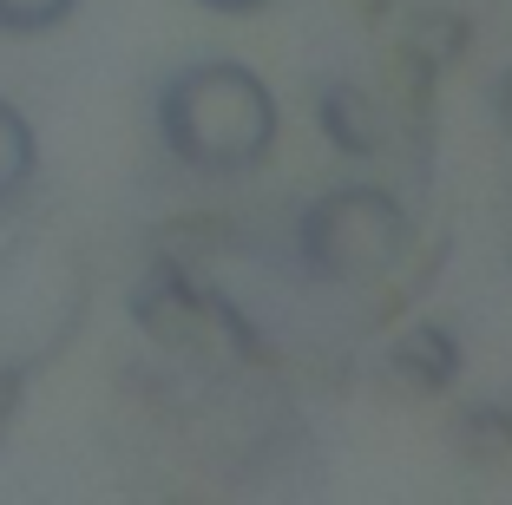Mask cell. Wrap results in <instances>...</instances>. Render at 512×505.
<instances>
[{"instance_id": "cell-3", "label": "cell", "mask_w": 512, "mask_h": 505, "mask_svg": "<svg viewBox=\"0 0 512 505\" xmlns=\"http://www.w3.org/2000/svg\"><path fill=\"white\" fill-rule=\"evenodd\" d=\"M414 243V217L381 184H335L296 217V263L329 289L381 283Z\"/></svg>"}, {"instance_id": "cell-1", "label": "cell", "mask_w": 512, "mask_h": 505, "mask_svg": "<svg viewBox=\"0 0 512 505\" xmlns=\"http://www.w3.org/2000/svg\"><path fill=\"white\" fill-rule=\"evenodd\" d=\"M283 112L243 60H191L158 86V138L197 178H243L276 151Z\"/></svg>"}, {"instance_id": "cell-2", "label": "cell", "mask_w": 512, "mask_h": 505, "mask_svg": "<svg viewBox=\"0 0 512 505\" xmlns=\"http://www.w3.org/2000/svg\"><path fill=\"white\" fill-rule=\"evenodd\" d=\"M86 322V263L60 237H14L0 250V374H33Z\"/></svg>"}, {"instance_id": "cell-4", "label": "cell", "mask_w": 512, "mask_h": 505, "mask_svg": "<svg viewBox=\"0 0 512 505\" xmlns=\"http://www.w3.org/2000/svg\"><path fill=\"white\" fill-rule=\"evenodd\" d=\"M40 178V132L14 99H0V210L20 204Z\"/></svg>"}, {"instance_id": "cell-5", "label": "cell", "mask_w": 512, "mask_h": 505, "mask_svg": "<svg viewBox=\"0 0 512 505\" xmlns=\"http://www.w3.org/2000/svg\"><path fill=\"white\" fill-rule=\"evenodd\" d=\"M79 0H0V33L33 40V33H53L60 20H73Z\"/></svg>"}, {"instance_id": "cell-6", "label": "cell", "mask_w": 512, "mask_h": 505, "mask_svg": "<svg viewBox=\"0 0 512 505\" xmlns=\"http://www.w3.org/2000/svg\"><path fill=\"white\" fill-rule=\"evenodd\" d=\"M197 7H211V14H263L276 0H197Z\"/></svg>"}]
</instances>
